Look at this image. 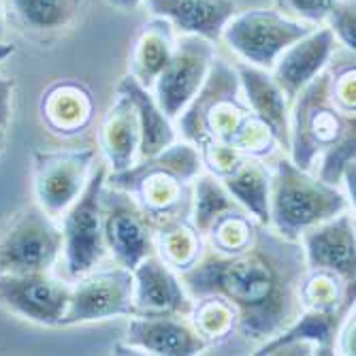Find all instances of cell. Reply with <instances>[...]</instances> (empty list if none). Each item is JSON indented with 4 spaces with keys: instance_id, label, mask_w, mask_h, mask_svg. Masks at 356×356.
Returning a JSON list of instances; mask_svg holds the SVG:
<instances>
[{
    "instance_id": "cell-21",
    "label": "cell",
    "mask_w": 356,
    "mask_h": 356,
    "mask_svg": "<svg viewBox=\"0 0 356 356\" xmlns=\"http://www.w3.org/2000/svg\"><path fill=\"white\" fill-rule=\"evenodd\" d=\"M239 75L241 90L250 109L261 118L275 135L282 147L290 145V118H288V101L275 79L254 64H239L235 69Z\"/></svg>"
},
{
    "instance_id": "cell-7",
    "label": "cell",
    "mask_w": 356,
    "mask_h": 356,
    "mask_svg": "<svg viewBox=\"0 0 356 356\" xmlns=\"http://www.w3.org/2000/svg\"><path fill=\"white\" fill-rule=\"evenodd\" d=\"M62 252V231L41 205L19 209L0 231V275L49 271Z\"/></svg>"
},
{
    "instance_id": "cell-31",
    "label": "cell",
    "mask_w": 356,
    "mask_h": 356,
    "mask_svg": "<svg viewBox=\"0 0 356 356\" xmlns=\"http://www.w3.org/2000/svg\"><path fill=\"white\" fill-rule=\"evenodd\" d=\"M256 229H258V224L252 222L245 209L235 207L231 211H224L222 216H218L209 224L205 235L209 237L211 250L220 254H237L252 243Z\"/></svg>"
},
{
    "instance_id": "cell-2",
    "label": "cell",
    "mask_w": 356,
    "mask_h": 356,
    "mask_svg": "<svg viewBox=\"0 0 356 356\" xmlns=\"http://www.w3.org/2000/svg\"><path fill=\"white\" fill-rule=\"evenodd\" d=\"M179 126L192 145L224 143L254 158L269 156L277 143L271 128L241 101L237 71L220 58H213L209 73L188 103Z\"/></svg>"
},
{
    "instance_id": "cell-17",
    "label": "cell",
    "mask_w": 356,
    "mask_h": 356,
    "mask_svg": "<svg viewBox=\"0 0 356 356\" xmlns=\"http://www.w3.org/2000/svg\"><path fill=\"white\" fill-rule=\"evenodd\" d=\"M335 49V35L329 28L312 30L309 35L286 47L275 60L273 79L284 92L288 105L297 99V94L320 73Z\"/></svg>"
},
{
    "instance_id": "cell-10",
    "label": "cell",
    "mask_w": 356,
    "mask_h": 356,
    "mask_svg": "<svg viewBox=\"0 0 356 356\" xmlns=\"http://www.w3.org/2000/svg\"><path fill=\"white\" fill-rule=\"evenodd\" d=\"M213 58V43L203 37L184 35L175 41L171 60L154 83L156 103L169 120L177 118L194 99L209 73Z\"/></svg>"
},
{
    "instance_id": "cell-3",
    "label": "cell",
    "mask_w": 356,
    "mask_h": 356,
    "mask_svg": "<svg viewBox=\"0 0 356 356\" xmlns=\"http://www.w3.org/2000/svg\"><path fill=\"white\" fill-rule=\"evenodd\" d=\"M201 165L199 149L190 143H171L156 156L141 158L139 165L113 171L109 186L131 194L156 226L179 216H190V181L199 175Z\"/></svg>"
},
{
    "instance_id": "cell-1",
    "label": "cell",
    "mask_w": 356,
    "mask_h": 356,
    "mask_svg": "<svg viewBox=\"0 0 356 356\" xmlns=\"http://www.w3.org/2000/svg\"><path fill=\"white\" fill-rule=\"evenodd\" d=\"M307 273L299 241L258 224L252 243L237 254L203 250L181 284L192 299L220 297L235 309L239 352L280 335L301 314L299 286Z\"/></svg>"
},
{
    "instance_id": "cell-12",
    "label": "cell",
    "mask_w": 356,
    "mask_h": 356,
    "mask_svg": "<svg viewBox=\"0 0 356 356\" xmlns=\"http://www.w3.org/2000/svg\"><path fill=\"white\" fill-rule=\"evenodd\" d=\"M133 288L135 277L126 267L107 269L79 280L71 290V301L60 327L107 320L113 316H133Z\"/></svg>"
},
{
    "instance_id": "cell-29",
    "label": "cell",
    "mask_w": 356,
    "mask_h": 356,
    "mask_svg": "<svg viewBox=\"0 0 356 356\" xmlns=\"http://www.w3.org/2000/svg\"><path fill=\"white\" fill-rule=\"evenodd\" d=\"M235 207H241V205L231 197L229 190L224 188V184L216 175L205 173V175L194 177L190 216H192L194 226H197L203 235L218 216H222L224 211H231Z\"/></svg>"
},
{
    "instance_id": "cell-39",
    "label": "cell",
    "mask_w": 356,
    "mask_h": 356,
    "mask_svg": "<svg viewBox=\"0 0 356 356\" xmlns=\"http://www.w3.org/2000/svg\"><path fill=\"white\" fill-rule=\"evenodd\" d=\"M13 51H15L13 45H9V43H5L3 39H0V62L7 60L9 56H13Z\"/></svg>"
},
{
    "instance_id": "cell-36",
    "label": "cell",
    "mask_w": 356,
    "mask_h": 356,
    "mask_svg": "<svg viewBox=\"0 0 356 356\" xmlns=\"http://www.w3.org/2000/svg\"><path fill=\"white\" fill-rule=\"evenodd\" d=\"M15 83L11 79L0 77V126L7 128L11 118V99H13Z\"/></svg>"
},
{
    "instance_id": "cell-20",
    "label": "cell",
    "mask_w": 356,
    "mask_h": 356,
    "mask_svg": "<svg viewBox=\"0 0 356 356\" xmlns=\"http://www.w3.org/2000/svg\"><path fill=\"white\" fill-rule=\"evenodd\" d=\"M86 0H7L13 24L26 37L47 41L75 26Z\"/></svg>"
},
{
    "instance_id": "cell-35",
    "label": "cell",
    "mask_w": 356,
    "mask_h": 356,
    "mask_svg": "<svg viewBox=\"0 0 356 356\" xmlns=\"http://www.w3.org/2000/svg\"><path fill=\"white\" fill-rule=\"evenodd\" d=\"M331 99L343 111L354 115L356 109V75H354V62L348 67L331 73Z\"/></svg>"
},
{
    "instance_id": "cell-26",
    "label": "cell",
    "mask_w": 356,
    "mask_h": 356,
    "mask_svg": "<svg viewBox=\"0 0 356 356\" xmlns=\"http://www.w3.org/2000/svg\"><path fill=\"white\" fill-rule=\"evenodd\" d=\"M118 92L126 94L133 101L139 113V126H141V141H139V154L141 158L156 156L171 143H175V131L169 122V118L158 107V103L149 96V90L143 88L131 73H128L120 86Z\"/></svg>"
},
{
    "instance_id": "cell-22",
    "label": "cell",
    "mask_w": 356,
    "mask_h": 356,
    "mask_svg": "<svg viewBox=\"0 0 356 356\" xmlns=\"http://www.w3.org/2000/svg\"><path fill=\"white\" fill-rule=\"evenodd\" d=\"M41 111L54 133L77 135L92 122V92L79 81H58L43 94Z\"/></svg>"
},
{
    "instance_id": "cell-19",
    "label": "cell",
    "mask_w": 356,
    "mask_h": 356,
    "mask_svg": "<svg viewBox=\"0 0 356 356\" xmlns=\"http://www.w3.org/2000/svg\"><path fill=\"white\" fill-rule=\"evenodd\" d=\"M145 5L184 35H197L211 43L222 39L224 26L235 15L233 0H145Z\"/></svg>"
},
{
    "instance_id": "cell-37",
    "label": "cell",
    "mask_w": 356,
    "mask_h": 356,
    "mask_svg": "<svg viewBox=\"0 0 356 356\" xmlns=\"http://www.w3.org/2000/svg\"><path fill=\"white\" fill-rule=\"evenodd\" d=\"M343 343H341V352L343 354H354V316H348L346 322H343Z\"/></svg>"
},
{
    "instance_id": "cell-18",
    "label": "cell",
    "mask_w": 356,
    "mask_h": 356,
    "mask_svg": "<svg viewBox=\"0 0 356 356\" xmlns=\"http://www.w3.org/2000/svg\"><path fill=\"white\" fill-rule=\"evenodd\" d=\"M128 343L165 356H192L207 350L205 337L175 316H133L128 327Z\"/></svg>"
},
{
    "instance_id": "cell-23",
    "label": "cell",
    "mask_w": 356,
    "mask_h": 356,
    "mask_svg": "<svg viewBox=\"0 0 356 356\" xmlns=\"http://www.w3.org/2000/svg\"><path fill=\"white\" fill-rule=\"evenodd\" d=\"M139 141L141 126L137 107L126 94L118 92V101L109 109L101 126V145L113 171H124L135 165Z\"/></svg>"
},
{
    "instance_id": "cell-15",
    "label": "cell",
    "mask_w": 356,
    "mask_h": 356,
    "mask_svg": "<svg viewBox=\"0 0 356 356\" xmlns=\"http://www.w3.org/2000/svg\"><path fill=\"white\" fill-rule=\"evenodd\" d=\"M301 237L307 269H325L354 284L356 241L354 222L350 213L341 211L325 222H320L307 229Z\"/></svg>"
},
{
    "instance_id": "cell-41",
    "label": "cell",
    "mask_w": 356,
    "mask_h": 356,
    "mask_svg": "<svg viewBox=\"0 0 356 356\" xmlns=\"http://www.w3.org/2000/svg\"><path fill=\"white\" fill-rule=\"evenodd\" d=\"M0 39H3V0H0Z\"/></svg>"
},
{
    "instance_id": "cell-25",
    "label": "cell",
    "mask_w": 356,
    "mask_h": 356,
    "mask_svg": "<svg viewBox=\"0 0 356 356\" xmlns=\"http://www.w3.org/2000/svg\"><path fill=\"white\" fill-rule=\"evenodd\" d=\"M220 181L231 197L258 220V224H269L271 175L263 165V158L241 156L239 163Z\"/></svg>"
},
{
    "instance_id": "cell-13",
    "label": "cell",
    "mask_w": 356,
    "mask_h": 356,
    "mask_svg": "<svg viewBox=\"0 0 356 356\" xmlns=\"http://www.w3.org/2000/svg\"><path fill=\"white\" fill-rule=\"evenodd\" d=\"M35 163V188L39 203L51 218H56L67 211L83 190L94 163V152H39Z\"/></svg>"
},
{
    "instance_id": "cell-28",
    "label": "cell",
    "mask_w": 356,
    "mask_h": 356,
    "mask_svg": "<svg viewBox=\"0 0 356 356\" xmlns=\"http://www.w3.org/2000/svg\"><path fill=\"white\" fill-rule=\"evenodd\" d=\"M192 325L197 329L205 341L207 348L229 350L235 331H237V316L235 309L220 297H201L197 299V305H192Z\"/></svg>"
},
{
    "instance_id": "cell-33",
    "label": "cell",
    "mask_w": 356,
    "mask_h": 356,
    "mask_svg": "<svg viewBox=\"0 0 356 356\" xmlns=\"http://www.w3.org/2000/svg\"><path fill=\"white\" fill-rule=\"evenodd\" d=\"M356 133L346 137L335 147L327 149L322 154V167H320V179L337 186V181L343 177V171L350 163H354V152H356Z\"/></svg>"
},
{
    "instance_id": "cell-4",
    "label": "cell",
    "mask_w": 356,
    "mask_h": 356,
    "mask_svg": "<svg viewBox=\"0 0 356 356\" xmlns=\"http://www.w3.org/2000/svg\"><path fill=\"white\" fill-rule=\"evenodd\" d=\"M348 209V199L337 186L312 177L293 160H280L271 177L269 222L275 233L299 241L312 226Z\"/></svg>"
},
{
    "instance_id": "cell-34",
    "label": "cell",
    "mask_w": 356,
    "mask_h": 356,
    "mask_svg": "<svg viewBox=\"0 0 356 356\" xmlns=\"http://www.w3.org/2000/svg\"><path fill=\"white\" fill-rule=\"evenodd\" d=\"M333 3L335 0H275L282 15L305 24H322Z\"/></svg>"
},
{
    "instance_id": "cell-40",
    "label": "cell",
    "mask_w": 356,
    "mask_h": 356,
    "mask_svg": "<svg viewBox=\"0 0 356 356\" xmlns=\"http://www.w3.org/2000/svg\"><path fill=\"white\" fill-rule=\"evenodd\" d=\"M5 139H7V135H5V128L0 126V152H3V147H5Z\"/></svg>"
},
{
    "instance_id": "cell-30",
    "label": "cell",
    "mask_w": 356,
    "mask_h": 356,
    "mask_svg": "<svg viewBox=\"0 0 356 356\" xmlns=\"http://www.w3.org/2000/svg\"><path fill=\"white\" fill-rule=\"evenodd\" d=\"M299 299L303 309L337 307L343 301L354 299V284L325 269H307L299 286Z\"/></svg>"
},
{
    "instance_id": "cell-5",
    "label": "cell",
    "mask_w": 356,
    "mask_h": 356,
    "mask_svg": "<svg viewBox=\"0 0 356 356\" xmlns=\"http://www.w3.org/2000/svg\"><path fill=\"white\" fill-rule=\"evenodd\" d=\"M290 124V152L293 163L309 171L316 156L354 135V115L343 113L331 99V73L320 71L299 94Z\"/></svg>"
},
{
    "instance_id": "cell-24",
    "label": "cell",
    "mask_w": 356,
    "mask_h": 356,
    "mask_svg": "<svg viewBox=\"0 0 356 356\" xmlns=\"http://www.w3.org/2000/svg\"><path fill=\"white\" fill-rule=\"evenodd\" d=\"M175 49V35L173 26L163 19L154 17L145 22L135 39L133 51H131V75L143 86L152 88L167 67Z\"/></svg>"
},
{
    "instance_id": "cell-8",
    "label": "cell",
    "mask_w": 356,
    "mask_h": 356,
    "mask_svg": "<svg viewBox=\"0 0 356 356\" xmlns=\"http://www.w3.org/2000/svg\"><path fill=\"white\" fill-rule=\"evenodd\" d=\"M312 30L309 24L290 19L277 11L254 9L233 15L222 30V39L245 62L269 71L286 47L309 35Z\"/></svg>"
},
{
    "instance_id": "cell-11",
    "label": "cell",
    "mask_w": 356,
    "mask_h": 356,
    "mask_svg": "<svg viewBox=\"0 0 356 356\" xmlns=\"http://www.w3.org/2000/svg\"><path fill=\"white\" fill-rule=\"evenodd\" d=\"M71 290L73 286L49 275V271L0 275V303L45 327H60L71 301Z\"/></svg>"
},
{
    "instance_id": "cell-27",
    "label": "cell",
    "mask_w": 356,
    "mask_h": 356,
    "mask_svg": "<svg viewBox=\"0 0 356 356\" xmlns=\"http://www.w3.org/2000/svg\"><path fill=\"white\" fill-rule=\"evenodd\" d=\"M154 245L160 258H163L171 269H177V271L190 269L199 261L205 250L203 233L194 226L190 216H179V218L156 224Z\"/></svg>"
},
{
    "instance_id": "cell-9",
    "label": "cell",
    "mask_w": 356,
    "mask_h": 356,
    "mask_svg": "<svg viewBox=\"0 0 356 356\" xmlns=\"http://www.w3.org/2000/svg\"><path fill=\"white\" fill-rule=\"evenodd\" d=\"M101 205L107 250H111L120 267L133 271L143 258L156 252V226L149 220V216L135 203L131 194L120 188H103Z\"/></svg>"
},
{
    "instance_id": "cell-38",
    "label": "cell",
    "mask_w": 356,
    "mask_h": 356,
    "mask_svg": "<svg viewBox=\"0 0 356 356\" xmlns=\"http://www.w3.org/2000/svg\"><path fill=\"white\" fill-rule=\"evenodd\" d=\"M107 3L111 7L120 9V11H133V9H137L143 3V0H107Z\"/></svg>"
},
{
    "instance_id": "cell-6",
    "label": "cell",
    "mask_w": 356,
    "mask_h": 356,
    "mask_svg": "<svg viewBox=\"0 0 356 356\" xmlns=\"http://www.w3.org/2000/svg\"><path fill=\"white\" fill-rule=\"evenodd\" d=\"M107 171L96 167L88 177L79 197L64 211L62 222V248L67 258V273L77 280L88 275L103 261L107 252L105 233H103V205L101 192L105 188Z\"/></svg>"
},
{
    "instance_id": "cell-14",
    "label": "cell",
    "mask_w": 356,
    "mask_h": 356,
    "mask_svg": "<svg viewBox=\"0 0 356 356\" xmlns=\"http://www.w3.org/2000/svg\"><path fill=\"white\" fill-rule=\"evenodd\" d=\"M133 316H190L192 297L160 256L149 254L133 269Z\"/></svg>"
},
{
    "instance_id": "cell-16",
    "label": "cell",
    "mask_w": 356,
    "mask_h": 356,
    "mask_svg": "<svg viewBox=\"0 0 356 356\" xmlns=\"http://www.w3.org/2000/svg\"><path fill=\"white\" fill-rule=\"evenodd\" d=\"M352 312L354 299H348L341 305L327 309H301L293 325H288L280 335L265 341L254 354H282L288 348H297L309 341L314 346V354L331 356L335 354V346L343 322Z\"/></svg>"
},
{
    "instance_id": "cell-32",
    "label": "cell",
    "mask_w": 356,
    "mask_h": 356,
    "mask_svg": "<svg viewBox=\"0 0 356 356\" xmlns=\"http://www.w3.org/2000/svg\"><path fill=\"white\" fill-rule=\"evenodd\" d=\"M325 22H329V30L354 51L356 47V3L354 0H335L329 9Z\"/></svg>"
}]
</instances>
